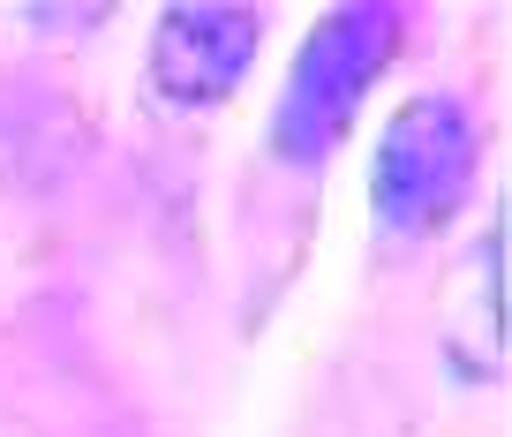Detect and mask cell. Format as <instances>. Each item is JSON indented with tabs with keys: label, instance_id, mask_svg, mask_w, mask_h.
I'll use <instances>...</instances> for the list:
<instances>
[{
	"label": "cell",
	"instance_id": "cell-3",
	"mask_svg": "<svg viewBox=\"0 0 512 437\" xmlns=\"http://www.w3.org/2000/svg\"><path fill=\"white\" fill-rule=\"evenodd\" d=\"M256 46H264L256 8H166L151 23V53H144L151 98L181 106V114H211L241 91Z\"/></svg>",
	"mask_w": 512,
	"mask_h": 437
},
{
	"label": "cell",
	"instance_id": "cell-1",
	"mask_svg": "<svg viewBox=\"0 0 512 437\" xmlns=\"http://www.w3.org/2000/svg\"><path fill=\"white\" fill-rule=\"evenodd\" d=\"M407 38V16L384 8V0H354V8H332V16L309 23L302 53L287 68V91H279L272 114V151L294 166H317L339 151V136L354 129L362 98L377 91V76L392 68Z\"/></svg>",
	"mask_w": 512,
	"mask_h": 437
},
{
	"label": "cell",
	"instance_id": "cell-2",
	"mask_svg": "<svg viewBox=\"0 0 512 437\" xmlns=\"http://www.w3.org/2000/svg\"><path fill=\"white\" fill-rule=\"evenodd\" d=\"M482 166V129L460 98H407L369 151V219L384 249H415L467 204Z\"/></svg>",
	"mask_w": 512,
	"mask_h": 437
}]
</instances>
